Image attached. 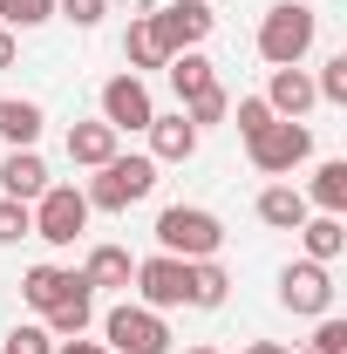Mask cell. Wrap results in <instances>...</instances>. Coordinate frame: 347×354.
I'll return each instance as SVG.
<instances>
[{
	"label": "cell",
	"instance_id": "cell-1",
	"mask_svg": "<svg viewBox=\"0 0 347 354\" xmlns=\"http://www.w3.org/2000/svg\"><path fill=\"white\" fill-rule=\"evenodd\" d=\"M313 35H320V14L306 0H279V7H265V21H259V55L272 68H300Z\"/></svg>",
	"mask_w": 347,
	"mask_h": 354
},
{
	"label": "cell",
	"instance_id": "cell-2",
	"mask_svg": "<svg viewBox=\"0 0 347 354\" xmlns=\"http://www.w3.org/2000/svg\"><path fill=\"white\" fill-rule=\"evenodd\" d=\"M150 191H157V157H136V150L123 157V150H116V157L95 171V184H88L82 198H88V212H130Z\"/></svg>",
	"mask_w": 347,
	"mask_h": 354
},
{
	"label": "cell",
	"instance_id": "cell-3",
	"mask_svg": "<svg viewBox=\"0 0 347 354\" xmlns=\"http://www.w3.org/2000/svg\"><path fill=\"white\" fill-rule=\"evenodd\" d=\"M157 245H164L171 259H218L225 225H218L205 205H171V212L157 218Z\"/></svg>",
	"mask_w": 347,
	"mask_h": 354
},
{
	"label": "cell",
	"instance_id": "cell-4",
	"mask_svg": "<svg viewBox=\"0 0 347 354\" xmlns=\"http://www.w3.org/2000/svg\"><path fill=\"white\" fill-rule=\"evenodd\" d=\"M102 348L109 354H171V327H164V313L150 307H109V320H102Z\"/></svg>",
	"mask_w": 347,
	"mask_h": 354
},
{
	"label": "cell",
	"instance_id": "cell-5",
	"mask_svg": "<svg viewBox=\"0 0 347 354\" xmlns=\"http://www.w3.org/2000/svg\"><path fill=\"white\" fill-rule=\"evenodd\" d=\"M245 150H252V171H265V177H293L306 157H313V130L279 116V123H265V130L252 136Z\"/></svg>",
	"mask_w": 347,
	"mask_h": 354
},
{
	"label": "cell",
	"instance_id": "cell-6",
	"mask_svg": "<svg viewBox=\"0 0 347 354\" xmlns=\"http://www.w3.org/2000/svg\"><path fill=\"white\" fill-rule=\"evenodd\" d=\"M88 232V198L75 191V184H48L41 198H35V239H48V245H75Z\"/></svg>",
	"mask_w": 347,
	"mask_h": 354
},
{
	"label": "cell",
	"instance_id": "cell-7",
	"mask_svg": "<svg viewBox=\"0 0 347 354\" xmlns=\"http://www.w3.org/2000/svg\"><path fill=\"white\" fill-rule=\"evenodd\" d=\"M143 21H150V35H157V48H164V55L198 48V41L218 28L212 0H171V7H157V14H143Z\"/></svg>",
	"mask_w": 347,
	"mask_h": 354
},
{
	"label": "cell",
	"instance_id": "cell-8",
	"mask_svg": "<svg viewBox=\"0 0 347 354\" xmlns=\"http://www.w3.org/2000/svg\"><path fill=\"white\" fill-rule=\"evenodd\" d=\"M136 293H143V307L150 313H171V307H191V259H171V252H157V259H136Z\"/></svg>",
	"mask_w": 347,
	"mask_h": 354
},
{
	"label": "cell",
	"instance_id": "cell-9",
	"mask_svg": "<svg viewBox=\"0 0 347 354\" xmlns=\"http://www.w3.org/2000/svg\"><path fill=\"white\" fill-rule=\"evenodd\" d=\"M150 116H157V102H150L143 75H109V82H102V123H109L116 136L150 130Z\"/></svg>",
	"mask_w": 347,
	"mask_h": 354
},
{
	"label": "cell",
	"instance_id": "cell-10",
	"mask_svg": "<svg viewBox=\"0 0 347 354\" xmlns=\"http://www.w3.org/2000/svg\"><path fill=\"white\" fill-rule=\"evenodd\" d=\"M279 307L286 313H334V279H327V266H313V259H300V266H286L279 272Z\"/></svg>",
	"mask_w": 347,
	"mask_h": 354
},
{
	"label": "cell",
	"instance_id": "cell-11",
	"mask_svg": "<svg viewBox=\"0 0 347 354\" xmlns=\"http://www.w3.org/2000/svg\"><path fill=\"white\" fill-rule=\"evenodd\" d=\"M313 102H320V95H313V75H306V68H272V82H265V109H272V116L300 123Z\"/></svg>",
	"mask_w": 347,
	"mask_h": 354
},
{
	"label": "cell",
	"instance_id": "cell-12",
	"mask_svg": "<svg viewBox=\"0 0 347 354\" xmlns=\"http://www.w3.org/2000/svg\"><path fill=\"white\" fill-rule=\"evenodd\" d=\"M0 191H7V198H21V205H35V198L48 191L41 150H7V157H0Z\"/></svg>",
	"mask_w": 347,
	"mask_h": 354
},
{
	"label": "cell",
	"instance_id": "cell-13",
	"mask_svg": "<svg viewBox=\"0 0 347 354\" xmlns=\"http://www.w3.org/2000/svg\"><path fill=\"white\" fill-rule=\"evenodd\" d=\"M75 286H88L82 272H68V266H35V272L21 279V300H28L35 313H55L68 293H75Z\"/></svg>",
	"mask_w": 347,
	"mask_h": 354
},
{
	"label": "cell",
	"instance_id": "cell-14",
	"mask_svg": "<svg viewBox=\"0 0 347 354\" xmlns=\"http://www.w3.org/2000/svg\"><path fill=\"white\" fill-rule=\"evenodd\" d=\"M116 150H123V136L109 130V123H68V164H82V171H102Z\"/></svg>",
	"mask_w": 347,
	"mask_h": 354
},
{
	"label": "cell",
	"instance_id": "cell-15",
	"mask_svg": "<svg viewBox=\"0 0 347 354\" xmlns=\"http://www.w3.org/2000/svg\"><path fill=\"white\" fill-rule=\"evenodd\" d=\"M150 157H157V164H184V157H198V130H191V123H184V109H177V116H150Z\"/></svg>",
	"mask_w": 347,
	"mask_h": 354
},
{
	"label": "cell",
	"instance_id": "cell-16",
	"mask_svg": "<svg viewBox=\"0 0 347 354\" xmlns=\"http://www.w3.org/2000/svg\"><path fill=\"white\" fill-rule=\"evenodd\" d=\"M41 102H21V95H0V143L7 150H35V136H41Z\"/></svg>",
	"mask_w": 347,
	"mask_h": 354
},
{
	"label": "cell",
	"instance_id": "cell-17",
	"mask_svg": "<svg viewBox=\"0 0 347 354\" xmlns=\"http://www.w3.org/2000/svg\"><path fill=\"white\" fill-rule=\"evenodd\" d=\"M259 218L272 225V232H300V225H306V191H293V184H265V191H259Z\"/></svg>",
	"mask_w": 347,
	"mask_h": 354
},
{
	"label": "cell",
	"instance_id": "cell-18",
	"mask_svg": "<svg viewBox=\"0 0 347 354\" xmlns=\"http://www.w3.org/2000/svg\"><path fill=\"white\" fill-rule=\"evenodd\" d=\"M164 75H171L177 102H191V95H205V88L218 82V75H212V62H205L198 48H184V55H171V62H164Z\"/></svg>",
	"mask_w": 347,
	"mask_h": 354
},
{
	"label": "cell",
	"instance_id": "cell-19",
	"mask_svg": "<svg viewBox=\"0 0 347 354\" xmlns=\"http://www.w3.org/2000/svg\"><path fill=\"white\" fill-rule=\"evenodd\" d=\"M82 279H88V293H95V286H130V279H136V259L123 252V245H95L88 266H82Z\"/></svg>",
	"mask_w": 347,
	"mask_h": 354
},
{
	"label": "cell",
	"instance_id": "cell-20",
	"mask_svg": "<svg viewBox=\"0 0 347 354\" xmlns=\"http://www.w3.org/2000/svg\"><path fill=\"white\" fill-rule=\"evenodd\" d=\"M300 239H306V259H313V266H327V259H341L347 225L334 218V212H320V218H306V225H300Z\"/></svg>",
	"mask_w": 347,
	"mask_h": 354
},
{
	"label": "cell",
	"instance_id": "cell-21",
	"mask_svg": "<svg viewBox=\"0 0 347 354\" xmlns=\"http://www.w3.org/2000/svg\"><path fill=\"white\" fill-rule=\"evenodd\" d=\"M306 205H320V212H347V157H327L320 171H313V191H306Z\"/></svg>",
	"mask_w": 347,
	"mask_h": 354
},
{
	"label": "cell",
	"instance_id": "cell-22",
	"mask_svg": "<svg viewBox=\"0 0 347 354\" xmlns=\"http://www.w3.org/2000/svg\"><path fill=\"white\" fill-rule=\"evenodd\" d=\"M88 320H95V300H88V286H75L62 307L48 313V334L55 341H75V334H88Z\"/></svg>",
	"mask_w": 347,
	"mask_h": 354
},
{
	"label": "cell",
	"instance_id": "cell-23",
	"mask_svg": "<svg viewBox=\"0 0 347 354\" xmlns=\"http://www.w3.org/2000/svg\"><path fill=\"white\" fill-rule=\"evenodd\" d=\"M225 293H232L225 266L218 259H191V307H225Z\"/></svg>",
	"mask_w": 347,
	"mask_h": 354
},
{
	"label": "cell",
	"instance_id": "cell-24",
	"mask_svg": "<svg viewBox=\"0 0 347 354\" xmlns=\"http://www.w3.org/2000/svg\"><path fill=\"white\" fill-rule=\"evenodd\" d=\"M123 62H130V75L136 68H164L171 55L157 48V35H150V21H130V35H123Z\"/></svg>",
	"mask_w": 347,
	"mask_h": 354
},
{
	"label": "cell",
	"instance_id": "cell-25",
	"mask_svg": "<svg viewBox=\"0 0 347 354\" xmlns=\"http://www.w3.org/2000/svg\"><path fill=\"white\" fill-rule=\"evenodd\" d=\"M225 109H232V95H225V82H212L205 95H191V102H184V123L205 136L212 123H225Z\"/></svg>",
	"mask_w": 347,
	"mask_h": 354
},
{
	"label": "cell",
	"instance_id": "cell-26",
	"mask_svg": "<svg viewBox=\"0 0 347 354\" xmlns=\"http://www.w3.org/2000/svg\"><path fill=\"white\" fill-rule=\"evenodd\" d=\"M41 21H55V0H0V28H41Z\"/></svg>",
	"mask_w": 347,
	"mask_h": 354
},
{
	"label": "cell",
	"instance_id": "cell-27",
	"mask_svg": "<svg viewBox=\"0 0 347 354\" xmlns=\"http://www.w3.org/2000/svg\"><path fill=\"white\" fill-rule=\"evenodd\" d=\"M21 239H35V205L0 198V245H21Z\"/></svg>",
	"mask_w": 347,
	"mask_h": 354
},
{
	"label": "cell",
	"instance_id": "cell-28",
	"mask_svg": "<svg viewBox=\"0 0 347 354\" xmlns=\"http://www.w3.org/2000/svg\"><path fill=\"white\" fill-rule=\"evenodd\" d=\"M225 116L238 123V136H245V143H252V136H259L265 123H279V116L265 109V95H238V109H225Z\"/></svg>",
	"mask_w": 347,
	"mask_h": 354
},
{
	"label": "cell",
	"instance_id": "cell-29",
	"mask_svg": "<svg viewBox=\"0 0 347 354\" xmlns=\"http://www.w3.org/2000/svg\"><path fill=\"white\" fill-rule=\"evenodd\" d=\"M313 95H320V102H347V55H327V68H320Z\"/></svg>",
	"mask_w": 347,
	"mask_h": 354
},
{
	"label": "cell",
	"instance_id": "cell-30",
	"mask_svg": "<svg viewBox=\"0 0 347 354\" xmlns=\"http://www.w3.org/2000/svg\"><path fill=\"white\" fill-rule=\"evenodd\" d=\"M0 354H55V334H48V327H14V334L0 341Z\"/></svg>",
	"mask_w": 347,
	"mask_h": 354
},
{
	"label": "cell",
	"instance_id": "cell-31",
	"mask_svg": "<svg viewBox=\"0 0 347 354\" xmlns=\"http://www.w3.org/2000/svg\"><path fill=\"white\" fill-rule=\"evenodd\" d=\"M55 14H62V21H75V28H95V21L109 14V0H55Z\"/></svg>",
	"mask_w": 347,
	"mask_h": 354
},
{
	"label": "cell",
	"instance_id": "cell-32",
	"mask_svg": "<svg viewBox=\"0 0 347 354\" xmlns=\"http://www.w3.org/2000/svg\"><path fill=\"white\" fill-rule=\"evenodd\" d=\"M313 354H347V320L320 313V334H313Z\"/></svg>",
	"mask_w": 347,
	"mask_h": 354
},
{
	"label": "cell",
	"instance_id": "cell-33",
	"mask_svg": "<svg viewBox=\"0 0 347 354\" xmlns=\"http://www.w3.org/2000/svg\"><path fill=\"white\" fill-rule=\"evenodd\" d=\"M55 354H109V348H102V341H82V334H75V341H55Z\"/></svg>",
	"mask_w": 347,
	"mask_h": 354
},
{
	"label": "cell",
	"instance_id": "cell-34",
	"mask_svg": "<svg viewBox=\"0 0 347 354\" xmlns=\"http://www.w3.org/2000/svg\"><path fill=\"white\" fill-rule=\"evenodd\" d=\"M0 68H14V28H0Z\"/></svg>",
	"mask_w": 347,
	"mask_h": 354
},
{
	"label": "cell",
	"instance_id": "cell-35",
	"mask_svg": "<svg viewBox=\"0 0 347 354\" xmlns=\"http://www.w3.org/2000/svg\"><path fill=\"white\" fill-rule=\"evenodd\" d=\"M245 354H293V348H272V341H252Z\"/></svg>",
	"mask_w": 347,
	"mask_h": 354
},
{
	"label": "cell",
	"instance_id": "cell-36",
	"mask_svg": "<svg viewBox=\"0 0 347 354\" xmlns=\"http://www.w3.org/2000/svg\"><path fill=\"white\" fill-rule=\"evenodd\" d=\"M191 354H218V348H191Z\"/></svg>",
	"mask_w": 347,
	"mask_h": 354
}]
</instances>
